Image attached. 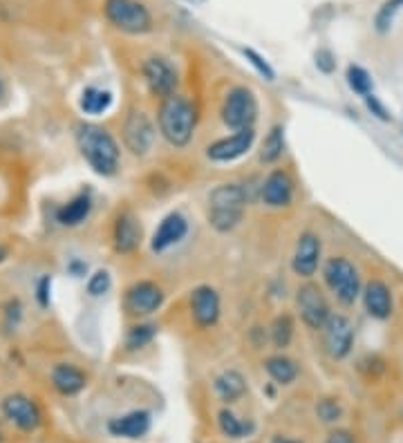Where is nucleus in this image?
Returning a JSON list of instances; mask_svg holds the SVG:
<instances>
[{
  "instance_id": "nucleus-5",
  "label": "nucleus",
  "mask_w": 403,
  "mask_h": 443,
  "mask_svg": "<svg viewBox=\"0 0 403 443\" xmlns=\"http://www.w3.org/2000/svg\"><path fill=\"white\" fill-rule=\"evenodd\" d=\"M103 14L124 34H146L152 29V16L139 0H105Z\"/></svg>"
},
{
  "instance_id": "nucleus-37",
  "label": "nucleus",
  "mask_w": 403,
  "mask_h": 443,
  "mask_svg": "<svg viewBox=\"0 0 403 443\" xmlns=\"http://www.w3.org/2000/svg\"><path fill=\"white\" fill-rule=\"evenodd\" d=\"M365 99H367V108H369V110H372V112H374V115H376L379 119H383V121H390V115L386 112V108H383V106H381V103L376 101V99H374L372 94H369V96H365Z\"/></svg>"
},
{
  "instance_id": "nucleus-16",
  "label": "nucleus",
  "mask_w": 403,
  "mask_h": 443,
  "mask_svg": "<svg viewBox=\"0 0 403 443\" xmlns=\"http://www.w3.org/2000/svg\"><path fill=\"white\" fill-rule=\"evenodd\" d=\"M186 233H189L186 217L177 213V210H173V213H168L155 228V233H152V240H150V249L155 253H164L175 245H179V242L186 238Z\"/></svg>"
},
{
  "instance_id": "nucleus-7",
  "label": "nucleus",
  "mask_w": 403,
  "mask_h": 443,
  "mask_svg": "<svg viewBox=\"0 0 403 443\" xmlns=\"http://www.w3.org/2000/svg\"><path fill=\"white\" fill-rule=\"evenodd\" d=\"M296 312L300 316V323L312 331L323 329V325L328 323V318L332 316L328 296L312 280L302 282L296 289Z\"/></svg>"
},
{
  "instance_id": "nucleus-38",
  "label": "nucleus",
  "mask_w": 403,
  "mask_h": 443,
  "mask_svg": "<svg viewBox=\"0 0 403 443\" xmlns=\"http://www.w3.org/2000/svg\"><path fill=\"white\" fill-rule=\"evenodd\" d=\"M47 286H50V278H43L38 284V300L41 305H47Z\"/></svg>"
},
{
  "instance_id": "nucleus-31",
  "label": "nucleus",
  "mask_w": 403,
  "mask_h": 443,
  "mask_svg": "<svg viewBox=\"0 0 403 443\" xmlns=\"http://www.w3.org/2000/svg\"><path fill=\"white\" fill-rule=\"evenodd\" d=\"M401 9H403V0H388V3H383V7L379 9V14L374 18V25L381 34H386V31L392 27V20H395V16L401 12Z\"/></svg>"
},
{
  "instance_id": "nucleus-20",
  "label": "nucleus",
  "mask_w": 403,
  "mask_h": 443,
  "mask_svg": "<svg viewBox=\"0 0 403 443\" xmlns=\"http://www.w3.org/2000/svg\"><path fill=\"white\" fill-rule=\"evenodd\" d=\"M108 430H110V435H115V437L139 439L150 430V412H146V409H135V412L110 419Z\"/></svg>"
},
{
  "instance_id": "nucleus-23",
  "label": "nucleus",
  "mask_w": 403,
  "mask_h": 443,
  "mask_svg": "<svg viewBox=\"0 0 403 443\" xmlns=\"http://www.w3.org/2000/svg\"><path fill=\"white\" fill-rule=\"evenodd\" d=\"M265 370L278 385H291L298 379V372H300L298 363L285 356V354H274V356H269L265 361Z\"/></svg>"
},
{
  "instance_id": "nucleus-35",
  "label": "nucleus",
  "mask_w": 403,
  "mask_h": 443,
  "mask_svg": "<svg viewBox=\"0 0 403 443\" xmlns=\"http://www.w3.org/2000/svg\"><path fill=\"white\" fill-rule=\"evenodd\" d=\"M325 443H358L356 437L352 435V432H347V430H334L328 435V441Z\"/></svg>"
},
{
  "instance_id": "nucleus-10",
  "label": "nucleus",
  "mask_w": 403,
  "mask_h": 443,
  "mask_svg": "<svg viewBox=\"0 0 403 443\" xmlns=\"http://www.w3.org/2000/svg\"><path fill=\"white\" fill-rule=\"evenodd\" d=\"M141 74H144L146 87L152 96H157L159 101L166 96L177 94V85H179V76L175 65H173L168 59L164 57H150L141 65Z\"/></svg>"
},
{
  "instance_id": "nucleus-15",
  "label": "nucleus",
  "mask_w": 403,
  "mask_h": 443,
  "mask_svg": "<svg viewBox=\"0 0 403 443\" xmlns=\"http://www.w3.org/2000/svg\"><path fill=\"white\" fill-rule=\"evenodd\" d=\"M293 180L287 170L276 168L260 182V199L269 208H287L293 202Z\"/></svg>"
},
{
  "instance_id": "nucleus-21",
  "label": "nucleus",
  "mask_w": 403,
  "mask_h": 443,
  "mask_svg": "<svg viewBox=\"0 0 403 443\" xmlns=\"http://www.w3.org/2000/svg\"><path fill=\"white\" fill-rule=\"evenodd\" d=\"M213 387L224 403H233L247 394V379L237 370H224L222 374L215 376Z\"/></svg>"
},
{
  "instance_id": "nucleus-19",
  "label": "nucleus",
  "mask_w": 403,
  "mask_h": 443,
  "mask_svg": "<svg viewBox=\"0 0 403 443\" xmlns=\"http://www.w3.org/2000/svg\"><path fill=\"white\" fill-rule=\"evenodd\" d=\"M363 293V305L365 312L376 318V320H388L392 316V309H395V303H392V291L390 286L383 280H369L365 284Z\"/></svg>"
},
{
  "instance_id": "nucleus-11",
  "label": "nucleus",
  "mask_w": 403,
  "mask_h": 443,
  "mask_svg": "<svg viewBox=\"0 0 403 443\" xmlns=\"http://www.w3.org/2000/svg\"><path fill=\"white\" fill-rule=\"evenodd\" d=\"M155 137H157L155 126H152V121L148 119L146 112L133 110V112L126 117L124 143L133 154H137V157H146V154L152 150V146H155Z\"/></svg>"
},
{
  "instance_id": "nucleus-32",
  "label": "nucleus",
  "mask_w": 403,
  "mask_h": 443,
  "mask_svg": "<svg viewBox=\"0 0 403 443\" xmlns=\"http://www.w3.org/2000/svg\"><path fill=\"white\" fill-rule=\"evenodd\" d=\"M316 414H318L323 423H334V421L341 419L343 409L334 398H323V401H318V405H316Z\"/></svg>"
},
{
  "instance_id": "nucleus-24",
  "label": "nucleus",
  "mask_w": 403,
  "mask_h": 443,
  "mask_svg": "<svg viewBox=\"0 0 403 443\" xmlns=\"http://www.w3.org/2000/svg\"><path fill=\"white\" fill-rule=\"evenodd\" d=\"M90 210H92V199L88 195H79L57 210V219L63 226H79L90 215Z\"/></svg>"
},
{
  "instance_id": "nucleus-6",
  "label": "nucleus",
  "mask_w": 403,
  "mask_h": 443,
  "mask_svg": "<svg viewBox=\"0 0 403 443\" xmlns=\"http://www.w3.org/2000/svg\"><path fill=\"white\" fill-rule=\"evenodd\" d=\"M220 115H222L224 126L233 132L254 128L258 119V99L249 87L237 85L233 90H228Z\"/></svg>"
},
{
  "instance_id": "nucleus-29",
  "label": "nucleus",
  "mask_w": 403,
  "mask_h": 443,
  "mask_svg": "<svg viewBox=\"0 0 403 443\" xmlns=\"http://www.w3.org/2000/svg\"><path fill=\"white\" fill-rule=\"evenodd\" d=\"M217 426H220L222 435L228 437V439H240V437L247 435V432L254 428L251 423H244V421H240L228 407H224L222 412L217 414Z\"/></svg>"
},
{
  "instance_id": "nucleus-1",
  "label": "nucleus",
  "mask_w": 403,
  "mask_h": 443,
  "mask_svg": "<svg viewBox=\"0 0 403 443\" xmlns=\"http://www.w3.org/2000/svg\"><path fill=\"white\" fill-rule=\"evenodd\" d=\"M195 126H198V110L189 96L173 94L159 101L157 128L173 148L189 146L195 135Z\"/></svg>"
},
{
  "instance_id": "nucleus-4",
  "label": "nucleus",
  "mask_w": 403,
  "mask_h": 443,
  "mask_svg": "<svg viewBox=\"0 0 403 443\" xmlns=\"http://www.w3.org/2000/svg\"><path fill=\"white\" fill-rule=\"evenodd\" d=\"M323 278L332 296L343 307H352L356 298L361 296V275H358L354 262L347 258H330L323 267Z\"/></svg>"
},
{
  "instance_id": "nucleus-33",
  "label": "nucleus",
  "mask_w": 403,
  "mask_h": 443,
  "mask_svg": "<svg viewBox=\"0 0 403 443\" xmlns=\"http://www.w3.org/2000/svg\"><path fill=\"white\" fill-rule=\"evenodd\" d=\"M110 284H112V280H110V273L108 271H94L92 275H90V280H88V293L90 296H103V293H108L110 291Z\"/></svg>"
},
{
  "instance_id": "nucleus-3",
  "label": "nucleus",
  "mask_w": 403,
  "mask_h": 443,
  "mask_svg": "<svg viewBox=\"0 0 403 443\" xmlns=\"http://www.w3.org/2000/svg\"><path fill=\"white\" fill-rule=\"evenodd\" d=\"M249 204V197L244 188L240 184H220L209 193V210H206V219H209L211 228L217 233H231L244 219V210Z\"/></svg>"
},
{
  "instance_id": "nucleus-22",
  "label": "nucleus",
  "mask_w": 403,
  "mask_h": 443,
  "mask_svg": "<svg viewBox=\"0 0 403 443\" xmlns=\"http://www.w3.org/2000/svg\"><path fill=\"white\" fill-rule=\"evenodd\" d=\"M85 374L74 368V365H57V368L52 370V385L57 387V390L65 396H72V394H79L83 387H85Z\"/></svg>"
},
{
  "instance_id": "nucleus-39",
  "label": "nucleus",
  "mask_w": 403,
  "mask_h": 443,
  "mask_svg": "<svg viewBox=\"0 0 403 443\" xmlns=\"http://www.w3.org/2000/svg\"><path fill=\"white\" fill-rule=\"evenodd\" d=\"M271 443H300V441L289 439V437H274V439H271Z\"/></svg>"
},
{
  "instance_id": "nucleus-14",
  "label": "nucleus",
  "mask_w": 403,
  "mask_h": 443,
  "mask_svg": "<svg viewBox=\"0 0 403 443\" xmlns=\"http://www.w3.org/2000/svg\"><path fill=\"white\" fill-rule=\"evenodd\" d=\"M222 314L220 293L211 284H200L191 291V316L193 323L202 329H211L217 325Z\"/></svg>"
},
{
  "instance_id": "nucleus-26",
  "label": "nucleus",
  "mask_w": 403,
  "mask_h": 443,
  "mask_svg": "<svg viewBox=\"0 0 403 443\" xmlns=\"http://www.w3.org/2000/svg\"><path fill=\"white\" fill-rule=\"evenodd\" d=\"M285 154V128L274 126L260 146V161L263 164H276Z\"/></svg>"
},
{
  "instance_id": "nucleus-17",
  "label": "nucleus",
  "mask_w": 403,
  "mask_h": 443,
  "mask_svg": "<svg viewBox=\"0 0 403 443\" xmlns=\"http://www.w3.org/2000/svg\"><path fill=\"white\" fill-rule=\"evenodd\" d=\"M112 242L119 253H133L141 245V224L133 210H122L115 219Z\"/></svg>"
},
{
  "instance_id": "nucleus-18",
  "label": "nucleus",
  "mask_w": 403,
  "mask_h": 443,
  "mask_svg": "<svg viewBox=\"0 0 403 443\" xmlns=\"http://www.w3.org/2000/svg\"><path fill=\"white\" fill-rule=\"evenodd\" d=\"M3 412L7 419H12L20 430H36L41 423V412L36 403L25 394H12L3 401Z\"/></svg>"
},
{
  "instance_id": "nucleus-34",
  "label": "nucleus",
  "mask_w": 403,
  "mask_h": 443,
  "mask_svg": "<svg viewBox=\"0 0 403 443\" xmlns=\"http://www.w3.org/2000/svg\"><path fill=\"white\" fill-rule=\"evenodd\" d=\"M244 57L249 59V63H251V65H254V68H256L260 74L265 76L267 81H274V79H276V72L269 68V63H267L263 57H260L258 52H254V50H244Z\"/></svg>"
},
{
  "instance_id": "nucleus-13",
  "label": "nucleus",
  "mask_w": 403,
  "mask_h": 443,
  "mask_svg": "<svg viewBox=\"0 0 403 443\" xmlns=\"http://www.w3.org/2000/svg\"><path fill=\"white\" fill-rule=\"evenodd\" d=\"M254 141H256V130L254 128L237 130V132H233V135L213 141L211 146L206 148V157L215 164L235 161L240 157H244V154L254 148Z\"/></svg>"
},
{
  "instance_id": "nucleus-2",
  "label": "nucleus",
  "mask_w": 403,
  "mask_h": 443,
  "mask_svg": "<svg viewBox=\"0 0 403 443\" xmlns=\"http://www.w3.org/2000/svg\"><path fill=\"white\" fill-rule=\"evenodd\" d=\"M74 137L83 159L92 166L94 173L103 177L117 173L119 161H122V150H119L117 139L105 128L96 124H79Z\"/></svg>"
},
{
  "instance_id": "nucleus-9",
  "label": "nucleus",
  "mask_w": 403,
  "mask_h": 443,
  "mask_svg": "<svg viewBox=\"0 0 403 443\" xmlns=\"http://www.w3.org/2000/svg\"><path fill=\"white\" fill-rule=\"evenodd\" d=\"M323 349L332 361H343L354 347V325L343 314H332L323 325Z\"/></svg>"
},
{
  "instance_id": "nucleus-28",
  "label": "nucleus",
  "mask_w": 403,
  "mask_h": 443,
  "mask_svg": "<svg viewBox=\"0 0 403 443\" xmlns=\"http://www.w3.org/2000/svg\"><path fill=\"white\" fill-rule=\"evenodd\" d=\"M157 336V325H152V323H137L128 329V334H126V347L130 351H135V349H141V347H146L148 342H152V338Z\"/></svg>"
},
{
  "instance_id": "nucleus-36",
  "label": "nucleus",
  "mask_w": 403,
  "mask_h": 443,
  "mask_svg": "<svg viewBox=\"0 0 403 443\" xmlns=\"http://www.w3.org/2000/svg\"><path fill=\"white\" fill-rule=\"evenodd\" d=\"M316 63H318V68H321L323 72H332V70H334L332 54H330L328 50H323V52L316 54Z\"/></svg>"
},
{
  "instance_id": "nucleus-8",
  "label": "nucleus",
  "mask_w": 403,
  "mask_h": 443,
  "mask_svg": "<svg viewBox=\"0 0 403 443\" xmlns=\"http://www.w3.org/2000/svg\"><path fill=\"white\" fill-rule=\"evenodd\" d=\"M166 300L164 289L152 280H139L130 284L124 296V309L133 318H148L159 312Z\"/></svg>"
},
{
  "instance_id": "nucleus-41",
  "label": "nucleus",
  "mask_w": 403,
  "mask_h": 443,
  "mask_svg": "<svg viewBox=\"0 0 403 443\" xmlns=\"http://www.w3.org/2000/svg\"><path fill=\"white\" fill-rule=\"evenodd\" d=\"M0 96H3V81H0Z\"/></svg>"
},
{
  "instance_id": "nucleus-27",
  "label": "nucleus",
  "mask_w": 403,
  "mask_h": 443,
  "mask_svg": "<svg viewBox=\"0 0 403 443\" xmlns=\"http://www.w3.org/2000/svg\"><path fill=\"white\" fill-rule=\"evenodd\" d=\"M296 334V323H293L291 314H280L274 318V323L269 327V336L276 349H287Z\"/></svg>"
},
{
  "instance_id": "nucleus-12",
  "label": "nucleus",
  "mask_w": 403,
  "mask_h": 443,
  "mask_svg": "<svg viewBox=\"0 0 403 443\" xmlns=\"http://www.w3.org/2000/svg\"><path fill=\"white\" fill-rule=\"evenodd\" d=\"M321 256H323L321 238L316 235L314 231H305V233L298 235L296 249H293V258H291L293 273L302 280H312L321 267Z\"/></svg>"
},
{
  "instance_id": "nucleus-40",
  "label": "nucleus",
  "mask_w": 403,
  "mask_h": 443,
  "mask_svg": "<svg viewBox=\"0 0 403 443\" xmlns=\"http://www.w3.org/2000/svg\"><path fill=\"white\" fill-rule=\"evenodd\" d=\"M5 258H7V251H5L3 247H0V262H3Z\"/></svg>"
},
{
  "instance_id": "nucleus-25",
  "label": "nucleus",
  "mask_w": 403,
  "mask_h": 443,
  "mask_svg": "<svg viewBox=\"0 0 403 443\" xmlns=\"http://www.w3.org/2000/svg\"><path fill=\"white\" fill-rule=\"evenodd\" d=\"M79 106L85 115H103L112 106V94L108 90H101V87H85Z\"/></svg>"
},
{
  "instance_id": "nucleus-30",
  "label": "nucleus",
  "mask_w": 403,
  "mask_h": 443,
  "mask_svg": "<svg viewBox=\"0 0 403 443\" xmlns=\"http://www.w3.org/2000/svg\"><path fill=\"white\" fill-rule=\"evenodd\" d=\"M347 85L361 96L372 94V79H369V74L363 68H358V65H350V68H347Z\"/></svg>"
}]
</instances>
